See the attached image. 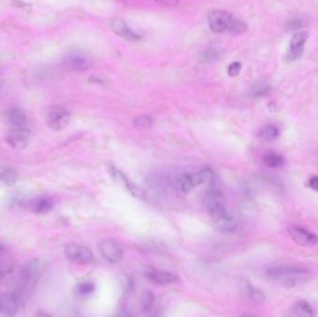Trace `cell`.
Here are the masks:
<instances>
[{"label":"cell","instance_id":"obj_1","mask_svg":"<svg viewBox=\"0 0 318 317\" xmlns=\"http://www.w3.org/2000/svg\"><path fill=\"white\" fill-rule=\"evenodd\" d=\"M267 278L286 288L302 286L312 278V272L308 268L296 265H275L266 271Z\"/></svg>","mask_w":318,"mask_h":317},{"label":"cell","instance_id":"obj_2","mask_svg":"<svg viewBox=\"0 0 318 317\" xmlns=\"http://www.w3.org/2000/svg\"><path fill=\"white\" fill-rule=\"evenodd\" d=\"M64 65L70 71L85 72L93 65V59L83 50L74 49L64 57Z\"/></svg>","mask_w":318,"mask_h":317},{"label":"cell","instance_id":"obj_3","mask_svg":"<svg viewBox=\"0 0 318 317\" xmlns=\"http://www.w3.org/2000/svg\"><path fill=\"white\" fill-rule=\"evenodd\" d=\"M214 175L210 168H205L200 170L196 174H186L181 178L180 185L184 193L191 192L195 187L202 183L211 184L213 182Z\"/></svg>","mask_w":318,"mask_h":317},{"label":"cell","instance_id":"obj_4","mask_svg":"<svg viewBox=\"0 0 318 317\" xmlns=\"http://www.w3.org/2000/svg\"><path fill=\"white\" fill-rule=\"evenodd\" d=\"M235 17L225 10H215L208 16V25L213 33L231 31Z\"/></svg>","mask_w":318,"mask_h":317},{"label":"cell","instance_id":"obj_5","mask_svg":"<svg viewBox=\"0 0 318 317\" xmlns=\"http://www.w3.org/2000/svg\"><path fill=\"white\" fill-rule=\"evenodd\" d=\"M71 119L70 113L64 107H53L47 113L46 122L48 128L54 131H61L65 130L69 125Z\"/></svg>","mask_w":318,"mask_h":317},{"label":"cell","instance_id":"obj_6","mask_svg":"<svg viewBox=\"0 0 318 317\" xmlns=\"http://www.w3.org/2000/svg\"><path fill=\"white\" fill-rule=\"evenodd\" d=\"M66 258L79 264H91L95 261V257L91 250L80 245H69L65 249Z\"/></svg>","mask_w":318,"mask_h":317},{"label":"cell","instance_id":"obj_7","mask_svg":"<svg viewBox=\"0 0 318 317\" xmlns=\"http://www.w3.org/2000/svg\"><path fill=\"white\" fill-rule=\"evenodd\" d=\"M99 250L105 260L113 264L119 263L124 257V249L121 245L112 239H104L99 243Z\"/></svg>","mask_w":318,"mask_h":317},{"label":"cell","instance_id":"obj_8","mask_svg":"<svg viewBox=\"0 0 318 317\" xmlns=\"http://www.w3.org/2000/svg\"><path fill=\"white\" fill-rule=\"evenodd\" d=\"M6 140L7 143L13 149H25L30 140V131L24 126L14 127L8 132Z\"/></svg>","mask_w":318,"mask_h":317},{"label":"cell","instance_id":"obj_9","mask_svg":"<svg viewBox=\"0 0 318 317\" xmlns=\"http://www.w3.org/2000/svg\"><path fill=\"white\" fill-rule=\"evenodd\" d=\"M21 307V298L13 292L0 293V316L13 317Z\"/></svg>","mask_w":318,"mask_h":317},{"label":"cell","instance_id":"obj_10","mask_svg":"<svg viewBox=\"0 0 318 317\" xmlns=\"http://www.w3.org/2000/svg\"><path fill=\"white\" fill-rule=\"evenodd\" d=\"M108 171L111 175V177L114 179V181H116L118 184H120L123 187H125L129 193L137 198H143L144 197V193L140 187L136 185L134 182H132L129 178L127 177L121 170L118 168H115L114 166H110L108 168Z\"/></svg>","mask_w":318,"mask_h":317},{"label":"cell","instance_id":"obj_11","mask_svg":"<svg viewBox=\"0 0 318 317\" xmlns=\"http://www.w3.org/2000/svg\"><path fill=\"white\" fill-rule=\"evenodd\" d=\"M289 233L293 241L302 247H313L318 243V235L316 233L298 225L290 226Z\"/></svg>","mask_w":318,"mask_h":317},{"label":"cell","instance_id":"obj_12","mask_svg":"<svg viewBox=\"0 0 318 317\" xmlns=\"http://www.w3.org/2000/svg\"><path fill=\"white\" fill-rule=\"evenodd\" d=\"M42 272V262L39 259H32L25 261L21 267L22 279L27 283H35L40 277Z\"/></svg>","mask_w":318,"mask_h":317},{"label":"cell","instance_id":"obj_13","mask_svg":"<svg viewBox=\"0 0 318 317\" xmlns=\"http://www.w3.org/2000/svg\"><path fill=\"white\" fill-rule=\"evenodd\" d=\"M109 26L111 27L114 33L131 42H136L140 40V36L135 34L121 19H112L109 22Z\"/></svg>","mask_w":318,"mask_h":317},{"label":"cell","instance_id":"obj_14","mask_svg":"<svg viewBox=\"0 0 318 317\" xmlns=\"http://www.w3.org/2000/svg\"><path fill=\"white\" fill-rule=\"evenodd\" d=\"M146 277L153 283L160 286H168L178 282L179 277L173 272L166 271L152 270L146 272Z\"/></svg>","mask_w":318,"mask_h":317},{"label":"cell","instance_id":"obj_15","mask_svg":"<svg viewBox=\"0 0 318 317\" xmlns=\"http://www.w3.org/2000/svg\"><path fill=\"white\" fill-rule=\"evenodd\" d=\"M216 227L223 233H232L237 228V223L227 211L212 218Z\"/></svg>","mask_w":318,"mask_h":317},{"label":"cell","instance_id":"obj_16","mask_svg":"<svg viewBox=\"0 0 318 317\" xmlns=\"http://www.w3.org/2000/svg\"><path fill=\"white\" fill-rule=\"evenodd\" d=\"M243 294L246 298L249 300L256 302V303H262L264 302L266 297L261 289H256L250 285H245L243 287Z\"/></svg>","mask_w":318,"mask_h":317},{"label":"cell","instance_id":"obj_17","mask_svg":"<svg viewBox=\"0 0 318 317\" xmlns=\"http://www.w3.org/2000/svg\"><path fill=\"white\" fill-rule=\"evenodd\" d=\"M224 57V51L220 48H215V47H210L207 48L205 51H203L199 57V61L202 63H216L220 62Z\"/></svg>","mask_w":318,"mask_h":317},{"label":"cell","instance_id":"obj_18","mask_svg":"<svg viewBox=\"0 0 318 317\" xmlns=\"http://www.w3.org/2000/svg\"><path fill=\"white\" fill-rule=\"evenodd\" d=\"M7 117L10 124L14 127H23L26 122V116L18 108H10L7 111Z\"/></svg>","mask_w":318,"mask_h":317},{"label":"cell","instance_id":"obj_19","mask_svg":"<svg viewBox=\"0 0 318 317\" xmlns=\"http://www.w3.org/2000/svg\"><path fill=\"white\" fill-rule=\"evenodd\" d=\"M293 312L299 317H312L316 315L314 308L306 300L298 301L293 307Z\"/></svg>","mask_w":318,"mask_h":317},{"label":"cell","instance_id":"obj_20","mask_svg":"<svg viewBox=\"0 0 318 317\" xmlns=\"http://www.w3.org/2000/svg\"><path fill=\"white\" fill-rule=\"evenodd\" d=\"M263 163L271 168H277L283 167L285 163L284 158L276 153H267L263 156Z\"/></svg>","mask_w":318,"mask_h":317},{"label":"cell","instance_id":"obj_21","mask_svg":"<svg viewBox=\"0 0 318 317\" xmlns=\"http://www.w3.org/2000/svg\"><path fill=\"white\" fill-rule=\"evenodd\" d=\"M307 31H297L290 40V48H304V45L308 40Z\"/></svg>","mask_w":318,"mask_h":317},{"label":"cell","instance_id":"obj_22","mask_svg":"<svg viewBox=\"0 0 318 317\" xmlns=\"http://www.w3.org/2000/svg\"><path fill=\"white\" fill-rule=\"evenodd\" d=\"M17 181H18V175L14 170L10 168H6L0 171V181L3 184L7 186H13L16 184Z\"/></svg>","mask_w":318,"mask_h":317},{"label":"cell","instance_id":"obj_23","mask_svg":"<svg viewBox=\"0 0 318 317\" xmlns=\"http://www.w3.org/2000/svg\"><path fill=\"white\" fill-rule=\"evenodd\" d=\"M53 207V203L48 198H41L33 205V209L37 214H46Z\"/></svg>","mask_w":318,"mask_h":317},{"label":"cell","instance_id":"obj_24","mask_svg":"<svg viewBox=\"0 0 318 317\" xmlns=\"http://www.w3.org/2000/svg\"><path fill=\"white\" fill-rule=\"evenodd\" d=\"M278 136H279V130L273 125L265 126L259 133V137L262 140H267V141L275 140L278 138Z\"/></svg>","mask_w":318,"mask_h":317},{"label":"cell","instance_id":"obj_25","mask_svg":"<svg viewBox=\"0 0 318 317\" xmlns=\"http://www.w3.org/2000/svg\"><path fill=\"white\" fill-rule=\"evenodd\" d=\"M270 85L267 84V83H257V84L254 85L252 88H251V91H250V95L252 97H256V98H259V97H263L265 96L266 94L269 93L270 91Z\"/></svg>","mask_w":318,"mask_h":317},{"label":"cell","instance_id":"obj_26","mask_svg":"<svg viewBox=\"0 0 318 317\" xmlns=\"http://www.w3.org/2000/svg\"><path fill=\"white\" fill-rule=\"evenodd\" d=\"M154 301H155V298H154L153 293L150 292V291L144 292L143 295H142L141 300H140V306H141L142 311L143 312L150 311L152 309V307H153Z\"/></svg>","mask_w":318,"mask_h":317},{"label":"cell","instance_id":"obj_27","mask_svg":"<svg viewBox=\"0 0 318 317\" xmlns=\"http://www.w3.org/2000/svg\"><path fill=\"white\" fill-rule=\"evenodd\" d=\"M134 127L138 129H146L153 125V119L149 115H140L133 121Z\"/></svg>","mask_w":318,"mask_h":317},{"label":"cell","instance_id":"obj_28","mask_svg":"<svg viewBox=\"0 0 318 317\" xmlns=\"http://www.w3.org/2000/svg\"><path fill=\"white\" fill-rule=\"evenodd\" d=\"M95 289V286L91 282H85L77 287V293L80 296H89Z\"/></svg>","mask_w":318,"mask_h":317},{"label":"cell","instance_id":"obj_29","mask_svg":"<svg viewBox=\"0 0 318 317\" xmlns=\"http://www.w3.org/2000/svg\"><path fill=\"white\" fill-rule=\"evenodd\" d=\"M248 30V25L247 23L242 21V20L235 19L234 21V24L231 28V33H234V34H243L245 32H247Z\"/></svg>","mask_w":318,"mask_h":317},{"label":"cell","instance_id":"obj_30","mask_svg":"<svg viewBox=\"0 0 318 317\" xmlns=\"http://www.w3.org/2000/svg\"><path fill=\"white\" fill-rule=\"evenodd\" d=\"M303 53V48H290V50L287 53L286 59L289 62H294L296 60L299 59Z\"/></svg>","mask_w":318,"mask_h":317},{"label":"cell","instance_id":"obj_31","mask_svg":"<svg viewBox=\"0 0 318 317\" xmlns=\"http://www.w3.org/2000/svg\"><path fill=\"white\" fill-rule=\"evenodd\" d=\"M241 68H242V66L239 62H234V63H232L230 66H228V75L231 77H234V76H237L239 75L240 71H241Z\"/></svg>","mask_w":318,"mask_h":317},{"label":"cell","instance_id":"obj_32","mask_svg":"<svg viewBox=\"0 0 318 317\" xmlns=\"http://www.w3.org/2000/svg\"><path fill=\"white\" fill-rule=\"evenodd\" d=\"M89 81L92 84H97V85H104L107 84L108 80L106 77H104L103 75H91L90 78H89Z\"/></svg>","mask_w":318,"mask_h":317},{"label":"cell","instance_id":"obj_33","mask_svg":"<svg viewBox=\"0 0 318 317\" xmlns=\"http://www.w3.org/2000/svg\"><path fill=\"white\" fill-rule=\"evenodd\" d=\"M302 26V22L299 19H293L288 23V29L291 31H297Z\"/></svg>","mask_w":318,"mask_h":317},{"label":"cell","instance_id":"obj_34","mask_svg":"<svg viewBox=\"0 0 318 317\" xmlns=\"http://www.w3.org/2000/svg\"><path fill=\"white\" fill-rule=\"evenodd\" d=\"M309 186L318 192V176H313L309 180Z\"/></svg>","mask_w":318,"mask_h":317},{"label":"cell","instance_id":"obj_35","mask_svg":"<svg viewBox=\"0 0 318 317\" xmlns=\"http://www.w3.org/2000/svg\"><path fill=\"white\" fill-rule=\"evenodd\" d=\"M156 1L166 6H176L179 3V0H156Z\"/></svg>","mask_w":318,"mask_h":317},{"label":"cell","instance_id":"obj_36","mask_svg":"<svg viewBox=\"0 0 318 317\" xmlns=\"http://www.w3.org/2000/svg\"><path fill=\"white\" fill-rule=\"evenodd\" d=\"M15 6L20 8V9H21V8H22V9H29V8H30L29 5L25 4V3H23V2H21V1H17V2L15 3Z\"/></svg>","mask_w":318,"mask_h":317},{"label":"cell","instance_id":"obj_37","mask_svg":"<svg viewBox=\"0 0 318 317\" xmlns=\"http://www.w3.org/2000/svg\"><path fill=\"white\" fill-rule=\"evenodd\" d=\"M2 251V247H1V245H0V252Z\"/></svg>","mask_w":318,"mask_h":317}]
</instances>
